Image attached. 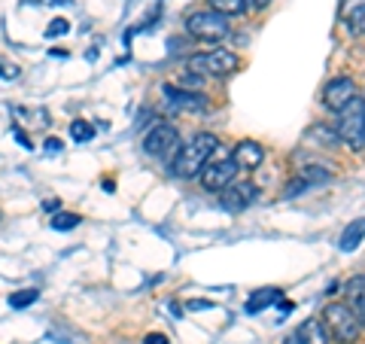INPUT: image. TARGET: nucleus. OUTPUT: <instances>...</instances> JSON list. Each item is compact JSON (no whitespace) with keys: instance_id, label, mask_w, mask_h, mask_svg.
<instances>
[{"instance_id":"nucleus-22","label":"nucleus","mask_w":365,"mask_h":344,"mask_svg":"<svg viewBox=\"0 0 365 344\" xmlns=\"http://www.w3.org/2000/svg\"><path fill=\"white\" fill-rule=\"evenodd\" d=\"M67 28H71V25H67V21H64V19H55V21H52V25H49V28H46V34H49V37H58V34H67Z\"/></svg>"},{"instance_id":"nucleus-4","label":"nucleus","mask_w":365,"mask_h":344,"mask_svg":"<svg viewBox=\"0 0 365 344\" xmlns=\"http://www.w3.org/2000/svg\"><path fill=\"white\" fill-rule=\"evenodd\" d=\"M186 64L195 76H225V74H232L241 61H237V55L232 49H210V52L189 55Z\"/></svg>"},{"instance_id":"nucleus-1","label":"nucleus","mask_w":365,"mask_h":344,"mask_svg":"<svg viewBox=\"0 0 365 344\" xmlns=\"http://www.w3.org/2000/svg\"><path fill=\"white\" fill-rule=\"evenodd\" d=\"M220 150V137L216 134H207L201 131L195 134L189 143H182V150H177V158H174V174L180 180H192V177H201L204 165L210 162Z\"/></svg>"},{"instance_id":"nucleus-12","label":"nucleus","mask_w":365,"mask_h":344,"mask_svg":"<svg viewBox=\"0 0 365 344\" xmlns=\"http://www.w3.org/2000/svg\"><path fill=\"white\" fill-rule=\"evenodd\" d=\"M344 293H347V299H350L353 314L359 317V323H365V274H359V278L347 280Z\"/></svg>"},{"instance_id":"nucleus-21","label":"nucleus","mask_w":365,"mask_h":344,"mask_svg":"<svg viewBox=\"0 0 365 344\" xmlns=\"http://www.w3.org/2000/svg\"><path fill=\"white\" fill-rule=\"evenodd\" d=\"M71 134H73V141L83 143V141H91V137H95V128H91L88 122H73L71 125Z\"/></svg>"},{"instance_id":"nucleus-24","label":"nucleus","mask_w":365,"mask_h":344,"mask_svg":"<svg viewBox=\"0 0 365 344\" xmlns=\"http://www.w3.org/2000/svg\"><path fill=\"white\" fill-rule=\"evenodd\" d=\"M365 6V0H347V6H344V19L350 16V13H356V9H362Z\"/></svg>"},{"instance_id":"nucleus-29","label":"nucleus","mask_w":365,"mask_h":344,"mask_svg":"<svg viewBox=\"0 0 365 344\" xmlns=\"http://www.w3.org/2000/svg\"><path fill=\"white\" fill-rule=\"evenodd\" d=\"M37 4H46V0H37Z\"/></svg>"},{"instance_id":"nucleus-26","label":"nucleus","mask_w":365,"mask_h":344,"mask_svg":"<svg viewBox=\"0 0 365 344\" xmlns=\"http://www.w3.org/2000/svg\"><path fill=\"white\" fill-rule=\"evenodd\" d=\"M268 4H271V0H247V6H250V9H265Z\"/></svg>"},{"instance_id":"nucleus-25","label":"nucleus","mask_w":365,"mask_h":344,"mask_svg":"<svg viewBox=\"0 0 365 344\" xmlns=\"http://www.w3.org/2000/svg\"><path fill=\"white\" fill-rule=\"evenodd\" d=\"M46 150H49V153H58V150H64V143L58 141V137H49V141H46Z\"/></svg>"},{"instance_id":"nucleus-19","label":"nucleus","mask_w":365,"mask_h":344,"mask_svg":"<svg viewBox=\"0 0 365 344\" xmlns=\"http://www.w3.org/2000/svg\"><path fill=\"white\" fill-rule=\"evenodd\" d=\"M344 25H347L350 34H365V6L356 9V13H350V16L344 19Z\"/></svg>"},{"instance_id":"nucleus-16","label":"nucleus","mask_w":365,"mask_h":344,"mask_svg":"<svg viewBox=\"0 0 365 344\" xmlns=\"http://www.w3.org/2000/svg\"><path fill=\"white\" fill-rule=\"evenodd\" d=\"M210 9L220 16H241L247 9V0H210Z\"/></svg>"},{"instance_id":"nucleus-14","label":"nucleus","mask_w":365,"mask_h":344,"mask_svg":"<svg viewBox=\"0 0 365 344\" xmlns=\"http://www.w3.org/2000/svg\"><path fill=\"white\" fill-rule=\"evenodd\" d=\"M365 238V220H356L344 228V235H341V250H356Z\"/></svg>"},{"instance_id":"nucleus-27","label":"nucleus","mask_w":365,"mask_h":344,"mask_svg":"<svg viewBox=\"0 0 365 344\" xmlns=\"http://www.w3.org/2000/svg\"><path fill=\"white\" fill-rule=\"evenodd\" d=\"M146 344H168L165 335H146Z\"/></svg>"},{"instance_id":"nucleus-2","label":"nucleus","mask_w":365,"mask_h":344,"mask_svg":"<svg viewBox=\"0 0 365 344\" xmlns=\"http://www.w3.org/2000/svg\"><path fill=\"white\" fill-rule=\"evenodd\" d=\"M323 326L332 332L338 344H356L359 341V317L353 314V308L344 302H329L323 308Z\"/></svg>"},{"instance_id":"nucleus-28","label":"nucleus","mask_w":365,"mask_h":344,"mask_svg":"<svg viewBox=\"0 0 365 344\" xmlns=\"http://www.w3.org/2000/svg\"><path fill=\"white\" fill-rule=\"evenodd\" d=\"M189 308H195V311H201V308H210V302H192Z\"/></svg>"},{"instance_id":"nucleus-11","label":"nucleus","mask_w":365,"mask_h":344,"mask_svg":"<svg viewBox=\"0 0 365 344\" xmlns=\"http://www.w3.org/2000/svg\"><path fill=\"white\" fill-rule=\"evenodd\" d=\"M262 158H265V150L256 143V141H241L237 143V150H235V162L237 168H259L262 165Z\"/></svg>"},{"instance_id":"nucleus-17","label":"nucleus","mask_w":365,"mask_h":344,"mask_svg":"<svg viewBox=\"0 0 365 344\" xmlns=\"http://www.w3.org/2000/svg\"><path fill=\"white\" fill-rule=\"evenodd\" d=\"M329 177H332V174H329L326 168H304L299 174V180L304 183V186H311V183H326Z\"/></svg>"},{"instance_id":"nucleus-18","label":"nucleus","mask_w":365,"mask_h":344,"mask_svg":"<svg viewBox=\"0 0 365 344\" xmlns=\"http://www.w3.org/2000/svg\"><path fill=\"white\" fill-rule=\"evenodd\" d=\"M37 290H19V293H13V295H9V305H13V308H28V305H34V302H37Z\"/></svg>"},{"instance_id":"nucleus-3","label":"nucleus","mask_w":365,"mask_h":344,"mask_svg":"<svg viewBox=\"0 0 365 344\" xmlns=\"http://www.w3.org/2000/svg\"><path fill=\"white\" fill-rule=\"evenodd\" d=\"M335 134L341 143H347L353 153L365 146V101L353 98L350 104L341 110V119L335 125Z\"/></svg>"},{"instance_id":"nucleus-5","label":"nucleus","mask_w":365,"mask_h":344,"mask_svg":"<svg viewBox=\"0 0 365 344\" xmlns=\"http://www.w3.org/2000/svg\"><path fill=\"white\" fill-rule=\"evenodd\" d=\"M186 31L195 40L213 43V40H222L225 34H228V21H225V16L213 13V9H201V13H192L186 19Z\"/></svg>"},{"instance_id":"nucleus-20","label":"nucleus","mask_w":365,"mask_h":344,"mask_svg":"<svg viewBox=\"0 0 365 344\" xmlns=\"http://www.w3.org/2000/svg\"><path fill=\"white\" fill-rule=\"evenodd\" d=\"M79 226V216L76 213H58L52 220V228H58V232H71V228Z\"/></svg>"},{"instance_id":"nucleus-13","label":"nucleus","mask_w":365,"mask_h":344,"mask_svg":"<svg viewBox=\"0 0 365 344\" xmlns=\"http://www.w3.org/2000/svg\"><path fill=\"white\" fill-rule=\"evenodd\" d=\"M295 335H299L302 344H329V332L323 326V320H304Z\"/></svg>"},{"instance_id":"nucleus-23","label":"nucleus","mask_w":365,"mask_h":344,"mask_svg":"<svg viewBox=\"0 0 365 344\" xmlns=\"http://www.w3.org/2000/svg\"><path fill=\"white\" fill-rule=\"evenodd\" d=\"M0 76H4V79H16V76H19V67L0 59Z\"/></svg>"},{"instance_id":"nucleus-10","label":"nucleus","mask_w":365,"mask_h":344,"mask_svg":"<svg viewBox=\"0 0 365 344\" xmlns=\"http://www.w3.org/2000/svg\"><path fill=\"white\" fill-rule=\"evenodd\" d=\"M162 91L180 110H207V98H204L201 91H186V88H177V86H165Z\"/></svg>"},{"instance_id":"nucleus-8","label":"nucleus","mask_w":365,"mask_h":344,"mask_svg":"<svg viewBox=\"0 0 365 344\" xmlns=\"http://www.w3.org/2000/svg\"><path fill=\"white\" fill-rule=\"evenodd\" d=\"M353 98H356V83H353L350 76H335L332 83L323 88V104L335 113L344 110Z\"/></svg>"},{"instance_id":"nucleus-15","label":"nucleus","mask_w":365,"mask_h":344,"mask_svg":"<svg viewBox=\"0 0 365 344\" xmlns=\"http://www.w3.org/2000/svg\"><path fill=\"white\" fill-rule=\"evenodd\" d=\"M280 295H283V293H280V290H271V286H268V290H259V293H253V299L247 302V311L256 314V311H262V308L274 305V302L280 299Z\"/></svg>"},{"instance_id":"nucleus-9","label":"nucleus","mask_w":365,"mask_h":344,"mask_svg":"<svg viewBox=\"0 0 365 344\" xmlns=\"http://www.w3.org/2000/svg\"><path fill=\"white\" fill-rule=\"evenodd\" d=\"M259 198V189L253 183H232L228 189H222V208L225 211H244Z\"/></svg>"},{"instance_id":"nucleus-7","label":"nucleus","mask_w":365,"mask_h":344,"mask_svg":"<svg viewBox=\"0 0 365 344\" xmlns=\"http://www.w3.org/2000/svg\"><path fill=\"white\" fill-rule=\"evenodd\" d=\"M143 150L150 156H155V158L174 156L180 150V131L174 128V125H168V122H158L155 128L143 137Z\"/></svg>"},{"instance_id":"nucleus-6","label":"nucleus","mask_w":365,"mask_h":344,"mask_svg":"<svg viewBox=\"0 0 365 344\" xmlns=\"http://www.w3.org/2000/svg\"><path fill=\"white\" fill-rule=\"evenodd\" d=\"M237 162L235 158H210L207 165H204V171H201V183H204V189H210V192H222V189H228L232 183H237Z\"/></svg>"}]
</instances>
